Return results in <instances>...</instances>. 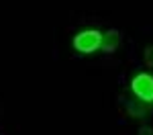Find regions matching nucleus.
Returning a JSON list of instances; mask_svg holds the SVG:
<instances>
[{
  "label": "nucleus",
  "mask_w": 153,
  "mask_h": 135,
  "mask_svg": "<svg viewBox=\"0 0 153 135\" xmlns=\"http://www.w3.org/2000/svg\"><path fill=\"white\" fill-rule=\"evenodd\" d=\"M143 60H145V63H147L149 68H153V45H149V47H145V53H143Z\"/></svg>",
  "instance_id": "39448f33"
},
{
  "label": "nucleus",
  "mask_w": 153,
  "mask_h": 135,
  "mask_svg": "<svg viewBox=\"0 0 153 135\" xmlns=\"http://www.w3.org/2000/svg\"><path fill=\"white\" fill-rule=\"evenodd\" d=\"M100 37H102V33H98L94 29L82 31V33H78L74 37V47L80 53H92V51H96L100 47Z\"/></svg>",
  "instance_id": "f257e3e1"
},
{
  "label": "nucleus",
  "mask_w": 153,
  "mask_h": 135,
  "mask_svg": "<svg viewBox=\"0 0 153 135\" xmlns=\"http://www.w3.org/2000/svg\"><path fill=\"white\" fill-rule=\"evenodd\" d=\"M131 86H133V92L137 94V98L145 100L147 104L153 102V76H149V74H137L133 78Z\"/></svg>",
  "instance_id": "f03ea898"
},
{
  "label": "nucleus",
  "mask_w": 153,
  "mask_h": 135,
  "mask_svg": "<svg viewBox=\"0 0 153 135\" xmlns=\"http://www.w3.org/2000/svg\"><path fill=\"white\" fill-rule=\"evenodd\" d=\"M127 113H129V117H133V119H143L149 113V107H147V102L141 100V98H131L129 102H127Z\"/></svg>",
  "instance_id": "20e7f679"
},
{
  "label": "nucleus",
  "mask_w": 153,
  "mask_h": 135,
  "mask_svg": "<svg viewBox=\"0 0 153 135\" xmlns=\"http://www.w3.org/2000/svg\"><path fill=\"white\" fill-rule=\"evenodd\" d=\"M118 41H120V35H118V31L110 29V31L102 33V37H100V49H102L104 53H112V51L118 47Z\"/></svg>",
  "instance_id": "7ed1b4c3"
},
{
  "label": "nucleus",
  "mask_w": 153,
  "mask_h": 135,
  "mask_svg": "<svg viewBox=\"0 0 153 135\" xmlns=\"http://www.w3.org/2000/svg\"><path fill=\"white\" fill-rule=\"evenodd\" d=\"M139 135H153V127H141Z\"/></svg>",
  "instance_id": "423d86ee"
}]
</instances>
